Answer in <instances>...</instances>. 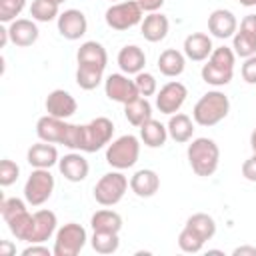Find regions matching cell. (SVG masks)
<instances>
[{
  "label": "cell",
  "instance_id": "obj_32",
  "mask_svg": "<svg viewBox=\"0 0 256 256\" xmlns=\"http://www.w3.org/2000/svg\"><path fill=\"white\" fill-rule=\"evenodd\" d=\"M104 78V70L100 68H94V66H82L78 64L76 68V84L82 88V90H94L100 86Z\"/></svg>",
  "mask_w": 256,
  "mask_h": 256
},
{
  "label": "cell",
  "instance_id": "obj_42",
  "mask_svg": "<svg viewBox=\"0 0 256 256\" xmlns=\"http://www.w3.org/2000/svg\"><path fill=\"white\" fill-rule=\"evenodd\" d=\"M240 74H242V80L246 84H256V54L250 56V58H244Z\"/></svg>",
  "mask_w": 256,
  "mask_h": 256
},
{
  "label": "cell",
  "instance_id": "obj_35",
  "mask_svg": "<svg viewBox=\"0 0 256 256\" xmlns=\"http://www.w3.org/2000/svg\"><path fill=\"white\" fill-rule=\"evenodd\" d=\"M232 50L240 58L254 56L256 54V36L254 34H248L244 30H236V34L232 36Z\"/></svg>",
  "mask_w": 256,
  "mask_h": 256
},
{
  "label": "cell",
  "instance_id": "obj_20",
  "mask_svg": "<svg viewBox=\"0 0 256 256\" xmlns=\"http://www.w3.org/2000/svg\"><path fill=\"white\" fill-rule=\"evenodd\" d=\"M158 188H160V176L150 168L136 170L130 178V190L138 198H152L158 192Z\"/></svg>",
  "mask_w": 256,
  "mask_h": 256
},
{
  "label": "cell",
  "instance_id": "obj_37",
  "mask_svg": "<svg viewBox=\"0 0 256 256\" xmlns=\"http://www.w3.org/2000/svg\"><path fill=\"white\" fill-rule=\"evenodd\" d=\"M208 62L214 64V66H218V68H222V70H234L236 54H234V50L228 48V46H218V48L212 50Z\"/></svg>",
  "mask_w": 256,
  "mask_h": 256
},
{
  "label": "cell",
  "instance_id": "obj_33",
  "mask_svg": "<svg viewBox=\"0 0 256 256\" xmlns=\"http://www.w3.org/2000/svg\"><path fill=\"white\" fill-rule=\"evenodd\" d=\"M200 76H202V80H204L206 84L220 88V86L230 84V80H232V76H234V70H222V68L210 64V62H206V64L202 66V70H200Z\"/></svg>",
  "mask_w": 256,
  "mask_h": 256
},
{
  "label": "cell",
  "instance_id": "obj_25",
  "mask_svg": "<svg viewBox=\"0 0 256 256\" xmlns=\"http://www.w3.org/2000/svg\"><path fill=\"white\" fill-rule=\"evenodd\" d=\"M186 68V56L184 52L176 50V48H166L160 52L158 56V70L160 74L168 76V78H176L184 72Z\"/></svg>",
  "mask_w": 256,
  "mask_h": 256
},
{
  "label": "cell",
  "instance_id": "obj_38",
  "mask_svg": "<svg viewBox=\"0 0 256 256\" xmlns=\"http://www.w3.org/2000/svg\"><path fill=\"white\" fill-rule=\"evenodd\" d=\"M26 8V0H0V22L10 24Z\"/></svg>",
  "mask_w": 256,
  "mask_h": 256
},
{
  "label": "cell",
  "instance_id": "obj_50",
  "mask_svg": "<svg viewBox=\"0 0 256 256\" xmlns=\"http://www.w3.org/2000/svg\"><path fill=\"white\" fill-rule=\"evenodd\" d=\"M250 148H252V152H256V128L250 132Z\"/></svg>",
  "mask_w": 256,
  "mask_h": 256
},
{
  "label": "cell",
  "instance_id": "obj_52",
  "mask_svg": "<svg viewBox=\"0 0 256 256\" xmlns=\"http://www.w3.org/2000/svg\"><path fill=\"white\" fill-rule=\"evenodd\" d=\"M52 2H56V4H58V6H60V4H64V2H66V0H52Z\"/></svg>",
  "mask_w": 256,
  "mask_h": 256
},
{
  "label": "cell",
  "instance_id": "obj_43",
  "mask_svg": "<svg viewBox=\"0 0 256 256\" xmlns=\"http://www.w3.org/2000/svg\"><path fill=\"white\" fill-rule=\"evenodd\" d=\"M242 176L248 182H256V152L248 160H244V164H242Z\"/></svg>",
  "mask_w": 256,
  "mask_h": 256
},
{
  "label": "cell",
  "instance_id": "obj_23",
  "mask_svg": "<svg viewBox=\"0 0 256 256\" xmlns=\"http://www.w3.org/2000/svg\"><path fill=\"white\" fill-rule=\"evenodd\" d=\"M118 66H120V70L124 72V74H138V72H142L144 70V66H146V54H144V50L140 48V46H136V44H128V46H124V48H120V52H118Z\"/></svg>",
  "mask_w": 256,
  "mask_h": 256
},
{
  "label": "cell",
  "instance_id": "obj_45",
  "mask_svg": "<svg viewBox=\"0 0 256 256\" xmlns=\"http://www.w3.org/2000/svg\"><path fill=\"white\" fill-rule=\"evenodd\" d=\"M240 30H244V32L256 36V14H248V16H244L242 22H240Z\"/></svg>",
  "mask_w": 256,
  "mask_h": 256
},
{
  "label": "cell",
  "instance_id": "obj_13",
  "mask_svg": "<svg viewBox=\"0 0 256 256\" xmlns=\"http://www.w3.org/2000/svg\"><path fill=\"white\" fill-rule=\"evenodd\" d=\"M238 30V20L234 16V12L226 10V8H216L210 16H208V32L214 38L226 40L232 38Z\"/></svg>",
  "mask_w": 256,
  "mask_h": 256
},
{
  "label": "cell",
  "instance_id": "obj_28",
  "mask_svg": "<svg viewBox=\"0 0 256 256\" xmlns=\"http://www.w3.org/2000/svg\"><path fill=\"white\" fill-rule=\"evenodd\" d=\"M124 116L132 126L140 128L144 122H148L152 118V104L148 102V98L138 96L136 100L124 104Z\"/></svg>",
  "mask_w": 256,
  "mask_h": 256
},
{
  "label": "cell",
  "instance_id": "obj_40",
  "mask_svg": "<svg viewBox=\"0 0 256 256\" xmlns=\"http://www.w3.org/2000/svg\"><path fill=\"white\" fill-rule=\"evenodd\" d=\"M20 176V166L10 160V158H4L0 162V186H12Z\"/></svg>",
  "mask_w": 256,
  "mask_h": 256
},
{
  "label": "cell",
  "instance_id": "obj_53",
  "mask_svg": "<svg viewBox=\"0 0 256 256\" xmlns=\"http://www.w3.org/2000/svg\"><path fill=\"white\" fill-rule=\"evenodd\" d=\"M110 2H120V0H110Z\"/></svg>",
  "mask_w": 256,
  "mask_h": 256
},
{
  "label": "cell",
  "instance_id": "obj_48",
  "mask_svg": "<svg viewBox=\"0 0 256 256\" xmlns=\"http://www.w3.org/2000/svg\"><path fill=\"white\" fill-rule=\"evenodd\" d=\"M16 254V246L8 240H2L0 242V256H14Z\"/></svg>",
  "mask_w": 256,
  "mask_h": 256
},
{
  "label": "cell",
  "instance_id": "obj_6",
  "mask_svg": "<svg viewBox=\"0 0 256 256\" xmlns=\"http://www.w3.org/2000/svg\"><path fill=\"white\" fill-rule=\"evenodd\" d=\"M86 240H88V234L84 226L76 222H68L56 230L52 252L54 256H76L86 246Z\"/></svg>",
  "mask_w": 256,
  "mask_h": 256
},
{
  "label": "cell",
  "instance_id": "obj_49",
  "mask_svg": "<svg viewBox=\"0 0 256 256\" xmlns=\"http://www.w3.org/2000/svg\"><path fill=\"white\" fill-rule=\"evenodd\" d=\"M10 40V34H8V28H0V46L4 48Z\"/></svg>",
  "mask_w": 256,
  "mask_h": 256
},
{
  "label": "cell",
  "instance_id": "obj_9",
  "mask_svg": "<svg viewBox=\"0 0 256 256\" xmlns=\"http://www.w3.org/2000/svg\"><path fill=\"white\" fill-rule=\"evenodd\" d=\"M186 96H188V88L178 80H170L156 92V108L162 114L172 116L182 108Z\"/></svg>",
  "mask_w": 256,
  "mask_h": 256
},
{
  "label": "cell",
  "instance_id": "obj_18",
  "mask_svg": "<svg viewBox=\"0 0 256 256\" xmlns=\"http://www.w3.org/2000/svg\"><path fill=\"white\" fill-rule=\"evenodd\" d=\"M184 56L192 62H204L210 58L214 46H212V38L204 32H192L184 38Z\"/></svg>",
  "mask_w": 256,
  "mask_h": 256
},
{
  "label": "cell",
  "instance_id": "obj_3",
  "mask_svg": "<svg viewBox=\"0 0 256 256\" xmlns=\"http://www.w3.org/2000/svg\"><path fill=\"white\" fill-rule=\"evenodd\" d=\"M140 156V140L134 134H124L106 146V162L116 170L132 168Z\"/></svg>",
  "mask_w": 256,
  "mask_h": 256
},
{
  "label": "cell",
  "instance_id": "obj_15",
  "mask_svg": "<svg viewBox=\"0 0 256 256\" xmlns=\"http://www.w3.org/2000/svg\"><path fill=\"white\" fill-rule=\"evenodd\" d=\"M58 170H60V174H62L68 182H82V180H86V176H88V172H90V164H88V160L76 150V152L64 154V156L58 160Z\"/></svg>",
  "mask_w": 256,
  "mask_h": 256
},
{
  "label": "cell",
  "instance_id": "obj_41",
  "mask_svg": "<svg viewBox=\"0 0 256 256\" xmlns=\"http://www.w3.org/2000/svg\"><path fill=\"white\" fill-rule=\"evenodd\" d=\"M26 204H28V202H24V200H20V198H2V202H0V214H2L4 222H8L10 218L18 216V214L24 212V210H28Z\"/></svg>",
  "mask_w": 256,
  "mask_h": 256
},
{
  "label": "cell",
  "instance_id": "obj_14",
  "mask_svg": "<svg viewBox=\"0 0 256 256\" xmlns=\"http://www.w3.org/2000/svg\"><path fill=\"white\" fill-rule=\"evenodd\" d=\"M58 230V218L52 210H36L34 212V228H32V236L28 240V244H44L46 240H50Z\"/></svg>",
  "mask_w": 256,
  "mask_h": 256
},
{
  "label": "cell",
  "instance_id": "obj_44",
  "mask_svg": "<svg viewBox=\"0 0 256 256\" xmlns=\"http://www.w3.org/2000/svg\"><path fill=\"white\" fill-rule=\"evenodd\" d=\"M50 254H54V252H50L42 244H30V246H26L22 250V256H50Z\"/></svg>",
  "mask_w": 256,
  "mask_h": 256
},
{
  "label": "cell",
  "instance_id": "obj_2",
  "mask_svg": "<svg viewBox=\"0 0 256 256\" xmlns=\"http://www.w3.org/2000/svg\"><path fill=\"white\" fill-rule=\"evenodd\" d=\"M230 112V100L220 90H210L200 96V100L192 108V120L198 126H216Z\"/></svg>",
  "mask_w": 256,
  "mask_h": 256
},
{
  "label": "cell",
  "instance_id": "obj_31",
  "mask_svg": "<svg viewBox=\"0 0 256 256\" xmlns=\"http://www.w3.org/2000/svg\"><path fill=\"white\" fill-rule=\"evenodd\" d=\"M30 16L36 22H52L60 16V6L52 0H32Z\"/></svg>",
  "mask_w": 256,
  "mask_h": 256
},
{
  "label": "cell",
  "instance_id": "obj_29",
  "mask_svg": "<svg viewBox=\"0 0 256 256\" xmlns=\"http://www.w3.org/2000/svg\"><path fill=\"white\" fill-rule=\"evenodd\" d=\"M184 226H188L190 230H194V232H196L200 238H204V240H212L214 234H216V220H214L210 214H206V212H196V214H192V216L186 220Z\"/></svg>",
  "mask_w": 256,
  "mask_h": 256
},
{
  "label": "cell",
  "instance_id": "obj_51",
  "mask_svg": "<svg viewBox=\"0 0 256 256\" xmlns=\"http://www.w3.org/2000/svg\"><path fill=\"white\" fill-rule=\"evenodd\" d=\"M242 6H246V8H250V6H256V0H238Z\"/></svg>",
  "mask_w": 256,
  "mask_h": 256
},
{
  "label": "cell",
  "instance_id": "obj_1",
  "mask_svg": "<svg viewBox=\"0 0 256 256\" xmlns=\"http://www.w3.org/2000/svg\"><path fill=\"white\" fill-rule=\"evenodd\" d=\"M186 158H188V164H190L192 172L196 176L206 178V176H212L218 170L220 148L212 138L200 136V138L190 140V144L186 148Z\"/></svg>",
  "mask_w": 256,
  "mask_h": 256
},
{
  "label": "cell",
  "instance_id": "obj_24",
  "mask_svg": "<svg viewBox=\"0 0 256 256\" xmlns=\"http://www.w3.org/2000/svg\"><path fill=\"white\" fill-rule=\"evenodd\" d=\"M166 128H168V136L178 144H186L194 136V120L188 114H182V112L172 114Z\"/></svg>",
  "mask_w": 256,
  "mask_h": 256
},
{
  "label": "cell",
  "instance_id": "obj_21",
  "mask_svg": "<svg viewBox=\"0 0 256 256\" xmlns=\"http://www.w3.org/2000/svg\"><path fill=\"white\" fill-rule=\"evenodd\" d=\"M26 160L32 168H52L54 164H58L60 156L54 144L40 140L38 144H32L26 152Z\"/></svg>",
  "mask_w": 256,
  "mask_h": 256
},
{
  "label": "cell",
  "instance_id": "obj_8",
  "mask_svg": "<svg viewBox=\"0 0 256 256\" xmlns=\"http://www.w3.org/2000/svg\"><path fill=\"white\" fill-rule=\"evenodd\" d=\"M114 134V122L106 116H98L84 124V144L82 152H98L100 148L108 146L112 142Z\"/></svg>",
  "mask_w": 256,
  "mask_h": 256
},
{
  "label": "cell",
  "instance_id": "obj_10",
  "mask_svg": "<svg viewBox=\"0 0 256 256\" xmlns=\"http://www.w3.org/2000/svg\"><path fill=\"white\" fill-rule=\"evenodd\" d=\"M104 92H106V96L110 100H114L118 104H128V102H132V100H136L140 96L134 80H130L128 74H124V72L122 74L120 72L110 74L104 80Z\"/></svg>",
  "mask_w": 256,
  "mask_h": 256
},
{
  "label": "cell",
  "instance_id": "obj_7",
  "mask_svg": "<svg viewBox=\"0 0 256 256\" xmlns=\"http://www.w3.org/2000/svg\"><path fill=\"white\" fill-rule=\"evenodd\" d=\"M54 176L50 168H34L24 184V200L30 206H42L54 192Z\"/></svg>",
  "mask_w": 256,
  "mask_h": 256
},
{
  "label": "cell",
  "instance_id": "obj_27",
  "mask_svg": "<svg viewBox=\"0 0 256 256\" xmlns=\"http://www.w3.org/2000/svg\"><path fill=\"white\" fill-rule=\"evenodd\" d=\"M122 216L116 212V210H110V208H102V210H96L90 218V226L94 232H120L122 230Z\"/></svg>",
  "mask_w": 256,
  "mask_h": 256
},
{
  "label": "cell",
  "instance_id": "obj_11",
  "mask_svg": "<svg viewBox=\"0 0 256 256\" xmlns=\"http://www.w3.org/2000/svg\"><path fill=\"white\" fill-rule=\"evenodd\" d=\"M56 24H58L60 36L66 40H80L88 30V20H86L84 12L78 8H68V10L60 12Z\"/></svg>",
  "mask_w": 256,
  "mask_h": 256
},
{
  "label": "cell",
  "instance_id": "obj_5",
  "mask_svg": "<svg viewBox=\"0 0 256 256\" xmlns=\"http://www.w3.org/2000/svg\"><path fill=\"white\" fill-rule=\"evenodd\" d=\"M142 14H144V10L136 0H120V2H114L106 10L104 20L112 30L124 32V30L134 28L136 24H140L144 20Z\"/></svg>",
  "mask_w": 256,
  "mask_h": 256
},
{
  "label": "cell",
  "instance_id": "obj_4",
  "mask_svg": "<svg viewBox=\"0 0 256 256\" xmlns=\"http://www.w3.org/2000/svg\"><path fill=\"white\" fill-rule=\"evenodd\" d=\"M128 186L130 182L120 170L106 172L100 176V180L94 186V200L100 206H116L124 198Z\"/></svg>",
  "mask_w": 256,
  "mask_h": 256
},
{
  "label": "cell",
  "instance_id": "obj_17",
  "mask_svg": "<svg viewBox=\"0 0 256 256\" xmlns=\"http://www.w3.org/2000/svg\"><path fill=\"white\" fill-rule=\"evenodd\" d=\"M8 34H10V42H12L14 46L28 48V46H32V44L38 40L40 30H38V26H36V20L16 18L14 22H10Z\"/></svg>",
  "mask_w": 256,
  "mask_h": 256
},
{
  "label": "cell",
  "instance_id": "obj_30",
  "mask_svg": "<svg viewBox=\"0 0 256 256\" xmlns=\"http://www.w3.org/2000/svg\"><path fill=\"white\" fill-rule=\"evenodd\" d=\"M6 224H8V230L12 232V236H14L16 240L28 242L30 236H32V228H34V214H30L28 210H24V212H20L18 216L10 218Z\"/></svg>",
  "mask_w": 256,
  "mask_h": 256
},
{
  "label": "cell",
  "instance_id": "obj_36",
  "mask_svg": "<svg viewBox=\"0 0 256 256\" xmlns=\"http://www.w3.org/2000/svg\"><path fill=\"white\" fill-rule=\"evenodd\" d=\"M204 238H200L194 230H190L188 226H184L182 230H180V234H178V248L182 250V252H186V254H196V252H200L202 248H204Z\"/></svg>",
  "mask_w": 256,
  "mask_h": 256
},
{
  "label": "cell",
  "instance_id": "obj_39",
  "mask_svg": "<svg viewBox=\"0 0 256 256\" xmlns=\"http://www.w3.org/2000/svg\"><path fill=\"white\" fill-rule=\"evenodd\" d=\"M134 84H136L140 96H144V98L156 96V92H158V82H156L154 74H150V72H144V70L138 72L136 78H134Z\"/></svg>",
  "mask_w": 256,
  "mask_h": 256
},
{
  "label": "cell",
  "instance_id": "obj_12",
  "mask_svg": "<svg viewBox=\"0 0 256 256\" xmlns=\"http://www.w3.org/2000/svg\"><path fill=\"white\" fill-rule=\"evenodd\" d=\"M46 112L50 116H56V118H62V120H68L70 116L76 114L78 110V102L76 98L68 92V90H62V88H56L52 90L48 96H46Z\"/></svg>",
  "mask_w": 256,
  "mask_h": 256
},
{
  "label": "cell",
  "instance_id": "obj_26",
  "mask_svg": "<svg viewBox=\"0 0 256 256\" xmlns=\"http://www.w3.org/2000/svg\"><path fill=\"white\" fill-rule=\"evenodd\" d=\"M168 128L160 122V120H154L150 118L148 122H144L140 126V140L144 142V146L148 148H162L168 140Z\"/></svg>",
  "mask_w": 256,
  "mask_h": 256
},
{
  "label": "cell",
  "instance_id": "obj_47",
  "mask_svg": "<svg viewBox=\"0 0 256 256\" xmlns=\"http://www.w3.org/2000/svg\"><path fill=\"white\" fill-rule=\"evenodd\" d=\"M232 256H256V246H238L232 250Z\"/></svg>",
  "mask_w": 256,
  "mask_h": 256
},
{
  "label": "cell",
  "instance_id": "obj_22",
  "mask_svg": "<svg viewBox=\"0 0 256 256\" xmlns=\"http://www.w3.org/2000/svg\"><path fill=\"white\" fill-rule=\"evenodd\" d=\"M168 30H170V22L160 12H148V16H144V20L140 22V32L148 42L164 40L168 36Z\"/></svg>",
  "mask_w": 256,
  "mask_h": 256
},
{
  "label": "cell",
  "instance_id": "obj_46",
  "mask_svg": "<svg viewBox=\"0 0 256 256\" xmlns=\"http://www.w3.org/2000/svg\"><path fill=\"white\" fill-rule=\"evenodd\" d=\"M136 2L142 6L144 12H158L164 4V0H136Z\"/></svg>",
  "mask_w": 256,
  "mask_h": 256
},
{
  "label": "cell",
  "instance_id": "obj_34",
  "mask_svg": "<svg viewBox=\"0 0 256 256\" xmlns=\"http://www.w3.org/2000/svg\"><path fill=\"white\" fill-rule=\"evenodd\" d=\"M90 244L94 248V252L98 254H114L120 246V238L116 232H94L90 238Z\"/></svg>",
  "mask_w": 256,
  "mask_h": 256
},
{
  "label": "cell",
  "instance_id": "obj_19",
  "mask_svg": "<svg viewBox=\"0 0 256 256\" xmlns=\"http://www.w3.org/2000/svg\"><path fill=\"white\" fill-rule=\"evenodd\" d=\"M76 60L78 64L82 66H94V68H100V70H106V64H108V52L106 48L96 42V40H86L80 44L78 52H76Z\"/></svg>",
  "mask_w": 256,
  "mask_h": 256
},
{
  "label": "cell",
  "instance_id": "obj_16",
  "mask_svg": "<svg viewBox=\"0 0 256 256\" xmlns=\"http://www.w3.org/2000/svg\"><path fill=\"white\" fill-rule=\"evenodd\" d=\"M68 124L70 122H66L62 118L46 114V116L38 118V122H36V136L44 142H50V144H62L66 130H68Z\"/></svg>",
  "mask_w": 256,
  "mask_h": 256
}]
</instances>
